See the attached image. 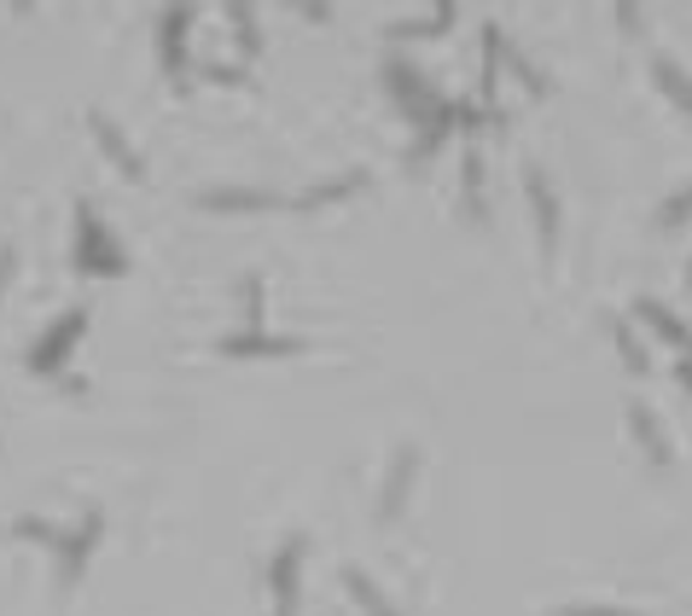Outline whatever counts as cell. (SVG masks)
I'll return each instance as SVG.
<instances>
[{
  "label": "cell",
  "mask_w": 692,
  "mask_h": 616,
  "mask_svg": "<svg viewBox=\"0 0 692 616\" xmlns=\"http://www.w3.org/2000/svg\"><path fill=\"white\" fill-rule=\"evenodd\" d=\"M88 332V308H71V315H59L53 327H47L36 344H29V355H24V367L29 372H41V379H53V372L64 367V355L76 349V337Z\"/></svg>",
  "instance_id": "1"
},
{
  "label": "cell",
  "mask_w": 692,
  "mask_h": 616,
  "mask_svg": "<svg viewBox=\"0 0 692 616\" xmlns=\"http://www.w3.org/2000/svg\"><path fill=\"white\" fill-rule=\"evenodd\" d=\"M76 268H88V273H123L128 268V256L99 227L94 204H76Z\"/></svg>",
  "instance_id": "2"
},
{
  "label": "cell",
  "mask_w": 692,
  "mask_h": 616,
  "mask_svg": "<svg viewBox=\"0 0 692 616\" xmlns=\"http://www.w3.org/2000/svg\"><path fill=\"white\" fill-rule=\"evenodd\" d=\"M384 88H391L396 99H401V111H408L413 116V123H431V116L436 111H443V99H436L431 88H425V82H419V71H408V64H384Z\"/></svg>",
  "instance_id": "3"
},
{
  "label": "cell",
  "mask_w": 692,
  "mask_h": 616,
  "mask_svg": "<svg viewBox=\"0 0 692 616\" xmlns=\"http://www.w3.org/2000/svg\"><path fill=\"white\" fill-rule=\"evenodd\" d=\"M99 529H106V518L88 512L82 529H64V535H59V588H76V576H82V564H88V553H94Z\"/></svg>",
  "instance_id": "4"
},
{
  "label": "cell",
  "mask_w": 692,
  "mask_h": 616,
  "mask_svg": "<svg viewBox=\"0 0 692 616\" xmlns=\"http://www.w3.org/2000/svg\"><path fill=\"white\" fill-rule=\"evenodd\" d=\"M297 564H302V535H292L268 564V588H274V616H297Z\"/></svg>",
  "instance_id": "5"
},
{
  "label": "cell",
  "mask_w": 692,
  "mask_h": 616,
  "mask_svg": "<svg viewBox=\"0 0 692 616\" xmlns=\"http://www.w3.org/2000/svg\"><path fill=\"white\" fill-rule=\"evenodd\" d=\"M187 29H193V7L158 12V53L169 76H187Z\"/></svg>",
  "instance_id": "6"
},
{
  "label": "cell",
  "mask_w": 692,
  "mask_h": 616,
  "mask_svg": "<svg viewBox=\"0 0 692 616\" xmlns=\"http://www.w3.org/2000/svg\"><path fill=\"white\" fill-rule=\"evenodd\" d=\"M524 193H530V210H535V233H542V250L553 256L559 250V198H553V186L542 169H524Z\"/></svg>",
  "instance_id": "7"
},
{
  "label": "cell",
  "mask_w": 692,
  "mask_h": 616,
  "mask_svg": "<svg viewBox=\"0 0 692 616\" xmlns=\"http://www.w3.org/2000/svg\"><path fill=\"white\" fill-rule=\"evenodd\" d=\"M88 123H94V140H99V146H106V158H111L116 169H123V175H128V181H146V163H140V151H134V146H128V134H123V128H116V123H111V116H106V111H94V116H88Z\"/></svg>",
  "instance_id": "8"
},
{
  "label": "cell",
  "mask_w": 692,
  "mask_h": 616,
  "mask_svg": "<svg viewBox=\"0 0 692 616\" xmlns=\"http://www.w3.org/2000/svg\"><path fill=\"white\" fill-rule=\"evenodd\" d=\"M280 204L274 193H250V186H205L198 193V210H215V215H233V210H268Z\"/></svg>",
  "instance_id": "9"
},
{
  "label": "cell",
  "mask_w": 692,
  "mask_h": 616,
  "mask_svg": "<svg viewBox=\"0 0 692 616\" xmlns=\"http://www.w3.org/2000/svg\"><path fill=\"white\" fill-rule=\"evenodd\" d=\"M222 355L257 361V355H302V344L297 337H274V332H233V337H222Z\"/></svg>",
  "instance_id": "10"
},
{
  "label": "cell",
  "mask_w": 692,
  "mask_h": 616,
  "mask_svg": "<svg viewBox=\"0 0 692 616\" xmlns=\"http://www.w3.org/2000/svg\"><path fill=\"white\" fill-rule=\"evenodd\" d=\"M413 466H419V448H401V454H396V466H391V483H384V501H379V518H384V523L401 518V506H408Z\"/></svg>",
  "instance_id": "11"
},
{
  "label": "cell",
  "mask_w": 692,
  "mask_h": 616,
  "mask_svg": "<svg viewBox=\"0 0 692 616\" xmlns=\"http://www.w3.org/2000/svg\"><path fill=\"white\" fill-rule=\"evenodd\" d=\"M634 315H640V320H646V327H652L657 337H664V344H675V349H681V361H692V332H687V327H681V320H675V315H669V308H664V303H652V297H640V303H634Z\"/></svg>",
  "instance_id": "12"
},
{
  "label": "cell",
  "mask_w": 692,
  "mask_h": 616,
  "mask_svg": "<svg viewBox=\"0 0 692 616\" xmlns=\"http://www.w3.org/2000/svg\"><path fill=\"white\" fill-rule=\"evenodd\" d=\"M629 424H634V436H640V448H646L652 466H669V436H664V424H657V414L646 402L629 407Z\"/></svg>",
  "instance_id": "13"
},
{
  "label": "cell",
  "mask_w": 692,
  "mask_h": 616,
  "mask_svg": "<svg viewBox=\"0 0 692 616\" xmlns=\"http://www.w3.org/2000/svg\"><path fill=\"white\" fill-rule=\"evenodd\" d=\"M501 64H506V36H501L495 24H489V29H483V82H478V94H483V106H489V111H501V106H495Z\"/></svg>",
  "instance_id": "14"
},
{
  "label": "cell",
  "mask_w": 692,
  "mask_h": 616,
  "mask_svg": "<svg viewBox=\"0 0 692 616\" xmlns=\"http://www.w3.org/2000/svg\"><path fill=\"white\" fill-rule=\"evenodd\" d=\"M460 204H466L471 221L483 215V158H478V146H466V158H460Z\"/></svg>",
  "instance_id": "15"
},
{
  "label": "cell",
  "mask_w": 692,
  "mask_h": 616,
  "mask_svg": "<svg viewBox=\"0 0 692 616\" xmlns=\"http://www.w3.org/2000/svg\"><path fill=\"white\" fill-rule=\"evenodd\" d=\"M344 588H349V599H356L367 616H396V611L379 599V588H373V576H367V570H344Z\"/></svg>",
  "instance_id": "16"
},
{
  "label": "cell",
  "mask_w": 692,
  "mask_h": 616,
  "mask_svg": "<svg viewBox=\"0 0 692 616\" xmlns=\"http://www.w3.org/2000/svg\"><path fill=\"white\" fill-rule=\"evenodd\" d=\"M657 82H664V94H669L675 106H681V111L692 116V76H681L669 59H657Z\"/></svg>",
  "instance_id": "17"
},
{
  "label": "cell",
  "mask_w": 692,
  "mask_h": 616,
  "mask_svg": "<svg viewBox=\"0 0 692 616\" xmlns=\"http://www.w3.org/2000/svg\"><path fill=\"white\" fill-rule=\"evenodd\" d=\"M227 19H233V36H239V53H245V59L262 53V36H257V19H250V7H239V0H233Z\"/></svg>",
  "instance_id": "18"
},
{
  "label": "cell",
  "mask_w": 692,
  "mask_h": 616,
  "mask_svg": "<svg viewBox=\"0 0 692 616\" xmlns=\"http://www.w3.org/2000/svg\"><path fill=\"white\" fill-rule=\"evenodd\" d=\"M356 186H367V175H344V181H326V186H314V193H302V198H297V210H314V204H332V198L356 193Z\"/></svg>",
  "instance_id": "19"
},
{
  "label": "cell",
  "mask_w": 692,
  "mask_h": 616,
  "mask_svg": "<svg viewBox=\"0 0 692 616\" xmlns=\"http://www.w3.org/2000/svg\"><path fill=\"white\" fill-rule=\"evenodd\" d=\"M12 535H24V541H53V546H59V535H64V529L41 523V518H18V523H12Z\"/></svg>",
  "instance_id": "20"
},
{
  "label": "cell",
  "mask_w": 692,
  "mask_h": 616,
  "mask_svg": "<svg viewBox=\"0 0 692 616\" xmlns=\"http://www.w3.org/2000/svg\"><path fill=\"white\" fill-rule=\"evenodd\" d=\"M687 221H692V186H687V193H675V198L664 204V227H687Z\"/></svg>",
  "instance_id": "21"
},
{
  "label": "cell",
  "mask_w": 692,
  "mask_h": 616,
  "mask_svg": "<svg viewBox=\"0 0 692 616\" xmlns=\"http://www.w3.org/2000/svg\"><path fill=\"white\" fill-rule=\"evenodd\" d=\"M617 355H622V367H629V372H646V355H640V344L629 337V327H617Z\"/></svg>",
  "instance_id": "22"
},
{
  "label": "cell",
  "mask_w": 692,
  "mask_h": 616,
  "mask_svg": "<svg viewBox=\"0 0 692 616\" xmlns=\"http://www.w3.org/2000/svg\"><path fill=\"white\" fill-rule=\"evenodd\" d=\"M245 315H250V332H262V280L257 273L245 280Z\"/></svg>",
  "instance_id": "23"
},
{
  "label": "cell",
  "mask_w": 692,
  "mask_h": 616,
  "mask_svg": "<svg viewBox=\"0 0 692 616\" xmlns=\"http://www.w3.org/2000/svg\"><path fill=\"white\" fill-rule=\"evenodd\" d=\"M506 64L518 71V82H524L530 94H547V76H535V64H530V59H512V53H506Z\"/></svg>",
  "instance_id": "24"
},
{
  "label": "cell",
  "mask_w": 692,
  "mask_h": 616,
  "mask_svg": "<svg viewBox=\"0 0 692 616\" xmlns=\"http://www.w3.org/2000/svg\"><path fill=\"white\" fill-rule=\"evenodd\" d=\"M12 262H18V256H12V245L0 250V297H7V285H12Z\"/></svg>",
  "instance_id": "25"
},
{
  "label": "cell",
  "mask_w": 692,
  "mask_h": 616,
  "mask_svg": "<svg viewBox=\"0 0 692 616\" xmlns=\"http://www.w3.org/2000/svg\"><path fill=\"white\" fill-rule=\"evenodd\" d=\"M210 76H215V82H245L239 64H210Z\"/></svg>",
  "instance_id": "26"
},
{
  "label": "cell",
  "mask_w": 692,
  "mask_h": 616,
  "mask_svg": "<svg viewBox=\"0 0 692 616\" xmlns=\"http://www.w3.org/2000/svg\"><path fill=\"white\" fill-rule=\"evenodd\" d=\"M617 19H622V29H629V36H640V12H634V7H617Z\"/></svg>",
  "instance_id": "27"
},
{
  "label": "cell",
  "mask_w": 692,
  "mask_h": 616,
  "mask_svg": "<svg viewBox=\"0 0 692 616\" xmlns=\"http://www.w3.org/2000/svg\"><path fill=\"white\" fill-rule=\"evenodd\" d=\"M559 616H629V611H559Z\"/></svg>",
  "instance_id": "28"
}]
</instances>
